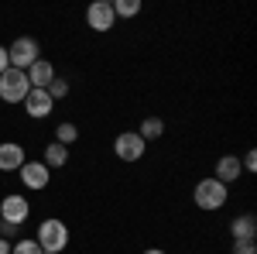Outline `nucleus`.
Returning <instances> with one entry per match:
<instances>
[{
  "label": "nucleus",
  "instance_id": "26",
  "mask_svg": "<svg viewBox=\"0 0 257 254\" xmlns=\"http://www.w3.org/2000/svg\"><path fill=\"white\" fill-rule=\"evenodd\" d=\"M41 254H52V251H41Z\"/></svg>",
  "mask_w": 257,
  "mask_h": 254
},
{
  "label": "nucleus",
  "instance_id": "18",
  "mask_svg": "<svg viewBox=\"0 0 257 254\" xmlns=\"http://www.w3.org/2000/svg\"><path fill=\"white\" fill-rule=\"evenodd\" d=\"M11 254H41V247L35 237H21L18 244H11Z\"/></svg>",
  "mask_w": 257,
  "mask_h": 254
},
{
  "label": "nucleus",
  "instance_id": "1",
  "mask_svg": "<svg viewBox=\"0 0 257 254\" xmlns=\"http://www.w3.org/2000/svg\"><path fill=\"white\" fill-rule=\"evenodd\" d=\"M192 199H196V206L199 210H223L226 206V199H230V193H226V186L219 182V179H199L196 182V189H192Z\"/></svg>",
  "mask_w": 257,
  "mask_h": 254
},
{
  "label": "nucleus",
  "instance_id": "11",
  "mask_svg": "<svg viewBox=\"0 0 257 254\" xmlns=\"http://www.w3.org/2000/svg\"><path fill=\"white\" fill-rule=\"evenodd\" d=\"M55 79V65L41 55L31 69H28V82H31V90H48V82Z\"/></svg>",
  "mask_w": 257,
  "mask_h": 254
},
{
  "label": "nucleus",
  "instance_id": "10",
  "mask_svg": "<svg viewBox=\"0 0 257 254\" xmlns=\"http://www.w3.org/2000/svg\"><path fill=\"white\" fill-rule=\"evenodd\" d=\"M24 161H28V155H24V148L18 141H4L0 144V172H21Z\"/></svg>",
  "mask_w": 257,
  "mask_h": 254
},
{
  "label": "nucleus",
  "instance_id": "12",
  "mask_svg": "<svg viewBox=\"0 0 257 254\" xmlns=\"http://www.w3.org/2000/svg\"><path fill=\"white\" fill-rule=\"evenodd\" d=\"M240 172H243V168H240V158L237 155H223L216 161V176H213V179H219L223 186H230V182H237V179H240Z\"/></svg>",
  "mask_w": 257,
  "mask_h": 254
},
{
  "label": "nucleus",
  "instance_id": "9",
  "mask_svg": "<svg viewBox=\"0 0 257 254\" xmlns=\"http://www.w3.org/2000/svg\"><path fill=\"white\" fill-rule=\"evenodd\" d=\"M24 110H28V117L45 120L52 110H55V100L48 97L45 90H28V97H24Z\"/></svg>",
  "mask_w": 257,
  "mask_h": 254
},
{
  "label": "nucleus",
  "instance_id": "25",
  "mask_svg": "<svg viewBox=\"0 0 257 254\" xmlns=\"http://www.w3.org/2000/svg\"><path fill=\"white\" fill-rule=\"evenodd\" d=\"M144 254H165V251H161V247H148Z\"/></svg>",
  "mask_w": 257,
  "mask_h": 254
},
{
  "label": "nucleus",
  "instance_id": "21",
  "mask_svg": "<svg viewBox=\"0 0 257 254\" xmlns=\"http://www.w3.org/2000/svg\"><path fill=\"white\" fill-rule=\"evenodd\" d=\"M240 168H243V172H257V151H247L243 161H240Z\"/></svg>",
  "mask_w": 257,
  "mask_h": 254
},
{
  "label": "nucleus",
  "instance_id": "6",
  "mask_svg": "<svg viewBox=\"0 0 257 254\" xmlns=\"http://www.w3.org/2000/svg\"><path fill=\"white\" fill-rule=\"evenodd\" d=\"M28 213H31V203H28L21 193H11V196H4V199H0V220H4V223L21 227V223L28 220Z\"/></svg>",
  "mask_w": 257,
  "mask_h": 254
},
{
  "label": "nucleus",
  "instance_id": "19",
  "mask_svg": "<svg viewBox=\"0 0 257 254\" xmlns=\"http://www.w3.org/2000/svg\"><path fill=\"white\" fill-rule=\"evenodd\" d=\"M45 93H48V97L52 100H62V97H69V82H65V79H52V82H48V90H45Z\"/></svg>",
  "mask_w": 257,
  "mask_h": 254
},
{
  "label": "nucleus",
  "instance_id": "24",
  "mask_svg": "<svg viewBox=\"0 0 257 254\" xmlns=\"http://www.w3.org/2000/svg\"><path fill=\"white\" fill-rule=\"evenodd\" d=\"M0 254H11V240H4V237H0Z\"/></svg>",
  "mask_w": 257,
  "mask_h": 254
},
{
  "label": "nucleus",
  "instance_id": "22",
  "mask_svg": "<svg viewBox=\"0 0 257 254\" xmlns=\"http://www.w3.org/2000/svg\"><path fill=\"white\" fill-rule=\"evenodd\" d=\"M14 230H18L14 223H4V220H0V237H4V240H11V237H14Z\"/></svg>",
  "mask_w": 257,
  "mask_h": 254
},
{
  "label": "nucleus",
  "instance_id": "20",
  "mask_svg": "<svg viewBox=\"0 0 257 254\" xmlns=\"http://www.w3.org/2000/svg\"><path fill=\"white\" fill-rule=\"evenodd\" d=\"M233 254H257V240H233Z\"/></svg>",
  "mask_w": 257,
  "mask_h": 254
},
{
  "label": "nucleus",
  "instance_id": "4",
  "mask_svg": "<svg viewBox=\"0 0 257 254\" xmlns=\"http://www.w3.org/2000/svg\"><path fill=\"white\" fill-rule=\"evenodd\" d=\"M38 59H41V45L35 38H18L11 48H7V62H11V69H21V72H28Z\"/></svg>",
  "mask_w": 257,
  "mask_h": 254
},
{
  "label": "nucleus",
  "instance_id": "7",
  "mask_svg": "<svg viewBox=\"0 0 257 254\" xmlns=\"http://www.w3.org/2000/svg\"><path fill=\"white\" fill-rule=\"evenodd\" d=\"M113 21L117 18H113V4H110V0H93V4L86 7V24H89L93 31H99V35L110 31Z\"/></svg>",
  "mask_w": 257,
  "mask_h": 254
},
{
  "label": "nucleus",
  "instance_id": "14",
  "mask_svg": "<svg viewBox=\"0 0 257 254\" xmlns=\"http://www.w3.org/2000/svg\"><path fill=\"white\" fill-rule=\"evenodd\" d=\"M65 161H69V148L59 144V141H52V144L45 148V165H48V168H62Z\"/></svg>",
  "mask_w": 257,
  "mask_h": 254
},
{
  "label": "nucleus",
  "instance_id": "23",
  "mask_svg": "<svg viewBox=\"0 0 257 254\" xmlns=\"http://www.w3.org/2000/svg\"><path fill=\"white\" fill-rule=\"evenodd\" d=\"M7 69H11V62H7V48L0 45V72H7Z\"/></svg>",
  "mask_w": 257,
  "mask_h": 254
},
{
  "label": "nucleus",
  "instance_id": "5",
  "mask_svg": "<svg viewBox=\"0 0 257 254\" xmlns=\"http://www.w3.org/2000/svg\"><path fill=\"white\" fill-rule=\"evenodd\" d=\"M144 148H148V144L141 141L138 131H123V134L113 137V155H117L120 161H127V165H131V161H141V158H144Z\"/></svg>",
  "mask_w": 257,
  "mask_h": 254
},
{
  "label": "nucleus",
  "instance_id": "16",
  "mask_svg": "<svg viewBox=\"0 0 257 254\" xmlns=\"http://www.w3.org/2000/svg\"><path fill=\"white\" fill-rule=\"evenodd\" d=\"M76 137H79V127H76L72 120H65V124H59V127H55V141H59V144H65V148H69V144H76Z\"/></svg>",
  "mask_w": 257,
  "mask_h": 254
},
{
  "label": "nucleus",
  "instance_id": "8",
  "mask_svg": "<svg viewBox=\"0 0 257 254\" xmlns=\"http://www.w3.org/2000/svg\"><path fill=\"white\" fill-rule=\"evenodd\" d=\"M18 176H21V182H24V189H45V186L52 182V168H48L45 161H24Z\"/></svg>",
  "mask_w": 257,
  "mask_h": 254
},
{
  "label": "nucleus",
  "instance_id": "15",
  "mask_svg": "<svg viewBox=\"0 0 257 254\" xmlns=\"http://www.w3.org/2000/svg\"><path fill=\"white\" fill-rule=\"evenodd\" d=\"M141 141H144V144H148V141H158L161 134H165V120L161 117H148V120H141Z\"/></svg>",
  "mask_w": 257,
  "mask_h": 254
},
{
  "label": "nucleus",
  "instance_id": "3",
  "mask_svg": "<svg viewBox=\"0 0 257 254\" xmlns=\"http://www.w3.org/2000/svg\"><path fill=\"white\" fill-rule=\"evenodd\" d=\"M28 90H31L28 72H21V69H7V72H0V100H4V103H24Z\"/></svg>",
  "mask_w": 257,
  "mask_h": 254
},
{
  "label": "nucleus",
  "instance_id": "13",
  "mask_svg": "<svg viewBox=\"0 0 257 254\" xmlns=\"http://www.w3.org/2000/svg\"><path fill=\"white\" fill-rule=\"evenodd\" d=\"M230 234H233V240H254V237H257V220H254V213L237 216V220L230 223Z\"/></svg>",
  "mask_w": 257,
  "mask_h": 254
},
{
  "label": "nucleus",
  "instance_id": "2",
  "mask_svg": "<svg viewBox=\"0 0 257 254\" xmlns=\"http://www.w3.org/2000/svg\"><path fill=\"white\" fill-rule=\"evenodd\" d=\"M38 247L41 251H52V254H62L69 247V227L62 223V220H41L38 227Z\"/></svg>",
  "mask_w": 257,
  "mask_h": 254
},
{
  "label": "nucleus",
  "instance_id": "17",
  "mask_svg": "<svg viewBox=\"0 0 257 254\" xmlns=\"http://www.w3.org/2000/svg\"><path fill=\"white\" fill-rule=\"evenodd\" d=\"M141 14V0H117L113 4V18H138Z\"/></svg>",
  "mask_w": 257,
  "mask_h": 254
}]
</instances>
